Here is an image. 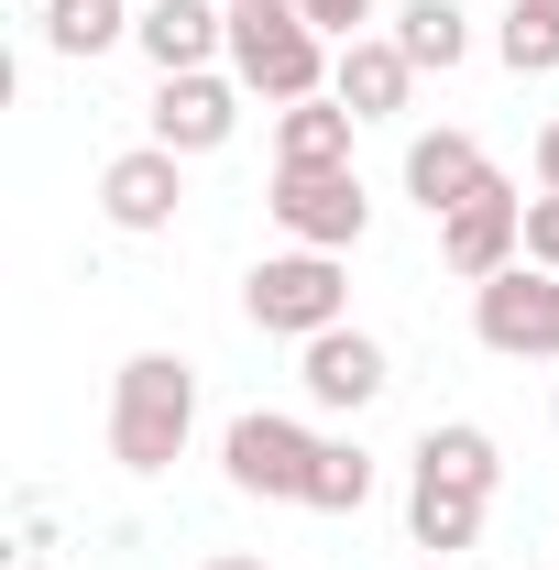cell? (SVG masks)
<instances>
[{"instance_id":"obj_14","label":"cell","mask_w":559,"mask_h":570,"mask_svg":"<svg viewBox=\"0 0 559 570\" xmlns=\"http://www.w3.org/2000/svg\"><path fill=\"white\" fill-rule=\"evenodd\" d=\"M418 472H428V483H472V494H493V483H504V450H493V428L439 417L418 439Z\"/></svg>"},{"instance_id":"obj_1","label":"cell","mask_w":559,"mask_h":570,"mask_svg":"<svg viewBox=\"0 0 559 570\" xmlns=\"http://www.w3.org/2000/svg\"><path fill=\"white\" fill-rule=\"evenodd\" d=\"M198 428V373L176 352H133L110 373V461L121 472H176Z\"/></svg>"},{"instance_id":"obj_7","label":"cell","mask_w":559,"mask_h":570,"mask_svg":"<svg viewBox=\"0 0 559 570\" xmlns=\"http://www.w3.org/2000/svg\"><path fill=\"white\" fill-rule=\"evenodd\" d=\"M231 132H242V77H219V67L154 77V110H143V142H165V154H219Z\"/></svg>"},{"instance_id":"obj_16","label":"cell","mask_w":559,"mask_h":570,"mask_svg":"<svg viewBox=\"0 0 559 570\" xmlns=\"http://www.w3.org/2000/svg\"><path fill=\"white\" fill-rule=\"evenodd\" d=\"M351 121L341 99L318 88V99H296V110H275V165H351Z\"/></svg>"},{"instance_id":"obj_4","label":"cell","mask_w":559,"mask_h":570,"mask_svg":"<svg viewBox=\"0 0 559 570\" xmlns=\"http://www.w3.org/2000/svg\"><path fill=\"white\" fill-rule=\"evenodd\" d=\"M472 341L493 362H559V275L549 264H504L472 285Z\"/></svg>"},{"instance_id":"obj_24","label":"cell","mask_w":559,"mask_h":570,"mask_svg":"<svg viewBox=\"0 0 559 570\" xmlns=\"http://www.w3.org/2000/svg\"><path fill=\"white\" fill-rule=\"evenodd\" d=\"M198 570H264V560H253V549H219V560H198Z\"/></svg>"},{"instance_id":"obj_21","label":"cell","mask_w":559,"mask_h":570,"mask_svg":"<svg viewBox=\"0 0 559 570\" xmlns=\"http://www.w3.org/2000/svg\"><path fill=\"white\" fill-rule=\"evenodd\" d=\"M296 11H307L330 45H362V22H373V0H296Z\"/></svg>"},{"instance_id":"obj_15","label":"cell","mask_w":559,"mask_h":570,"mask_svg":"<svg viewBox=\"0 0 559 570\" xmlns=\"http://www.w3.org/2000/svg\"><path fill=\"white\" fill-rule=\"evenodd\" d=\"M483 504H493V494H472V483H428V472H418V494H406V538L450 560V549H472V538H483Z\"/></svg>"},{"instance_id":"obj_20","label":"cell","mask_w":559,"mask_h":570,"mask_svg":"<svg viewBox=\"0 0 559 570\" xmlns=\"http://www.w3.org/2000/svg\"><path fill=\"white\" fill-rule=\"evenodd\" d=\"M493 56H504L516 77H549V67H559V0H504Z\"/></svg>"},{"instance_id":"obj_8","label":"cell","mask_w":559,"mask_h":570,"mask_svg":"<svg viewBox=\"0 0 559 570\" xmlns=\"http://www.w3.org/2000/svg\"><path fill=\"white\" fill-rule=\"evenodd\" d=\"M176 209H187V154L133 142V154H110V165H99V219H110V230L154 242V230H176Z\"/></svg>"},{"instance_id":"obj_23","label":"cell","mask_w":559,"mask_h":570,"mask_svg":"<svg viewBox=\"0 0 559 570\" xmlns=\"http://www.w3.org/2000/svg\"><path fill=\"white\" fill-rule=\"evenodd\" d=\"M538 187H549V198H559V121H549V132H538Z\"/></svg>"},{"instance_id":"obj_19","label":"cell","mask_w":559,"mask_h":570,"mask_svg":"<svg viewBox=\"0 0 559 570\" xmlns=\"http://www.w3.org/2000/svg\"><path fill=\"white\" fill-rule=\"evenodd\" d=\"M362 504H373V450H362V439H318L307 515H362Z\"/></svg>"},{"instance_id":"obj_12","label":"cell","mask_w":559,"mask_h":570,"mask_svg":"<svg viewBox=\"0 0 559 570\" xmlns=\"http://www.w3.org/2000/svg\"><path fill=\"white\" fill-rule=\"evenodd\" d=\"M330 99H341L351 121H395V110L418 99V67H406V45H395V33H362V45H341V67H330Z\"/></svg>"},{"instance_id":"obj_10","label":"cell","mask_w":559,"mask_h":570,"mask_svg":"<svg viewBox=\"0 0 559 570\" xmlns=\"http://www.w3.org/2000/svg\"><path fill=\"white\" fill-rule=\"evenodd\" d=\"M296 384H307V406H330V417H362L384 384H395V362H384V341L373 330H318V341H296Z\"/></svg>"},{"instance_id":"obj_2","label":"cell","mask_w":559,"mask_h":570,"mask_svg":"<svg viewBox=\"0 0 559 570\" xmlns=\"http://www.w3.org/2000/svg\"><path fill=\"white\" fill-rule=\"evenodd\" d=\"M330 33L296 11V0H231V77L253 88V99H275V110H296V99H318L330 88Z\"/></svg>"},{"instance_id":"obj_5","label":"cell","mask_w":559,"mask_h":570,"mask_svg":"<svg viewBox=\"0 0 559 570\" xmlns=\"http://www.w3.org/2000/svg\"><path fill=\"white\" fill-rule=\"evenodd\" d=\"M275 230L296 253H351L362 230H373V198H362V176L351 165H275Z\"/></svg>"},{"instance_id":"obj_6","label":"cell","mask_w":559,"mask_h":570,"mask_svg":"<svg viewBox=\"0 0 559 570\" xmlns=\"http://www.w3.org/2000/svg\"><path fill=\"white\" fill-rule=\"evenodd\" d=\"M219 472H231V494H264V504H307V472H318V439L275 406H253V417L219 428Z\"/></svg>"},{"instance_id":"obj_26","label":"cell","mask_w":559,"mask_h":570,"mask_svg":"<svg viewBox=\"0 0 559 570\" xmlns=\"http://www.w3.org/2000/svg\"><path fill=\"white\" fill-rule=\"evenodd\" d=\"M428 570H450V560H428Z\"/></svg>"},{"instance_id":"obj_17","label":"cell","mask_w":559,"mask_h":570,"mask_svg":"<svg viewBox=\"0 0 559 570\" xmlns=\"http://www.w3.org/2000/svg\"><path fill=\"white\" fill-rule=\"evenodd\" d=\"M133 0H45V45L67 56V67H88V56H110V45H133Z\"/></svg>"},{"instance_id":"obj_9","label":"cell","mask_w":559,"mask_h":570,"mask_svg":"<svg viewBox=\"0 0 559 570\" xmlns=\"http://www.w3.org/2000/svg\"><path fill=\"white\" fill-rule=\"evenodd\" d=\"M439 264L461 285H483V275H504V264H527V198L493 176L483 198H461V209L439 219Z\"/></svg>"},{"instance_id":"obj_11","label":"cell","mask_w":559,"mask_h":570,"mask_svg":"<svg viewBox=\"0 0 559 570\" xmlns=\"http://www.w3.org/2000/svg\"><path fill=\"white\" fill-rule=\"evenodd\" d=\"M133 45H143V56H154V77L219 67V56H231V0H143Z\"/></svg>"},{"instance_id":"obj_18","label":"cell","mask_w":559,"mask_h":570,"mask_svg":"<svg viewBox=\"0 0 559 570\" xmlns=\"http://www.w3.org/2000/svg\"><path fill=\"white\" fill-rule=\"evenodd\" d=\"M395 45H406L418 77H450L472 56V11H461V0H406V11H395Z\"/></svg>"},{"instance_id":"obj_25","label":"cell","mask_w":559,"mask_h":570,"mask_svg":"<svg viewBox=\"0 0 559 570\" xmlns=\"http://www.w3.org/2000/svg\"><path fill=\"white\" fill-rule=\"evenodd\" d=\"M527 570H559V560H527Z\"/></svg>"},{"instance_id":"obj_13","label":"cell","mask_w":559,"mask_h":570,"mask_svg":"<svg viewBox=\"0 0 559 570\" xmlns=\"http://www.w3.org/2000/svg\"><path fill=\"white\" fill-rule=\"evenodd\" d=\"M483 187H493V154L472 132H418L406 142V198H418L428 219H450L461 198H483Z\"/></svg>"},{"instance_id":"obj_3","label":"cell","mask_w":559,"mask_h":570,"mask_svg":"<svg viewBox=\"0 0 559 570\" xmlns=\"http://www.w3.org/2000/svg\"><path fill=\"white\" fill-rule=\"evenodd\" d=\"M242 318L275 330V341H318V330H341V318H351L341 253H264V264L242 275Z\"/></svg>"},{"instance_id":"obj_22","label":"cell","mask_w":559,"mask_h":570,"mask_svg":"<svg viewBox=\"0 0 559 570\" xmlns=\"http://www.w3.org/2000/svg\"><path fill=\"white\" fill-rule=\"evenodd\" d=\"M527 264H549V275H559V198H549V187L527 198Z\"/></svg>"}]
</instances>
